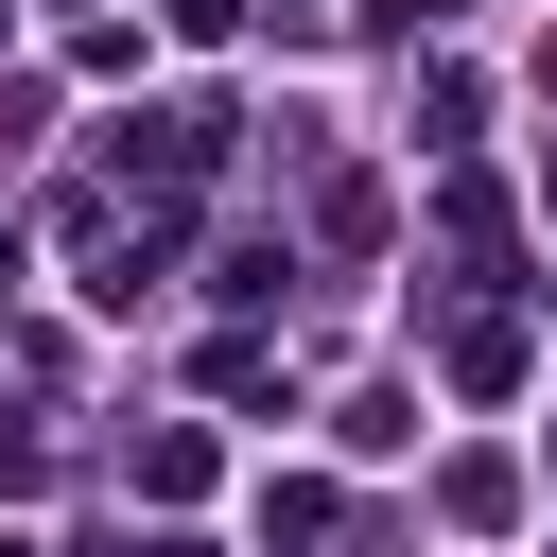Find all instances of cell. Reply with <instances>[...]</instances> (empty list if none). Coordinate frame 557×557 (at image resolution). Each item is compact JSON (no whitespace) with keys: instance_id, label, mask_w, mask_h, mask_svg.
<instances>
[{"instance_id":"6da1fadb","label":"cell","mask_w":557,"mask_h":557,"mask_svg":"<svg viewBox=\"0 0 557 557\" xmlns=\"http://www.w3.org/2000/svg\"><path fill=\"white\" fill-rule=\"evenodd\" d=\"M453 383H470V400H505V383H522V331H505V313H470V331H453Z\"/></svg>"},{"instance_id":"5b68a950","label":"cell","mask_w":557,"mask_h":557,"mask_svg":"<svg viewBox=\"0 0 557 557\" xmlns=\"http://www.w3.org/2000/svg\"><path fill=\"white\" fill-rule=\"evenodd\" d=\"M540 453H557V435H540Z\"/></svg>"},{"instance_id":"3957f363","label":"cell","mask_w":557,"mask_h":557,"mask_svg":"<svg viewBox=\"0 0 557 557\" xmlns=\"http://www.w3.org/2000/svg\"><path fill=\"white\" fill-rule=\"evenodd\" d=\"M35 470H52V435H35V418H0V487H35Z\"/></svg>"},{"instance_id":"7a4b0ae2","label":"cell","mask_w":557,"mask_h":557,"mask_svg":"<svg viewBox=\"0 0 557 557\" xmlns=\"http://www.w3.org/2000/svg\"><path fill=\"white\" fill-rule=\"evenodd\" d=\"M139 487H157V505H191V487H209V435H191V418H174V435H139Z\"/></svg>"},{"instance_id":"277c9868","label":"cell","mask_w":557,"mask_h":557,"mask_svg":"<svg viewBox=\"0 0 557 557\" xmlns=\"http://www.w3.org/2000/svg\"><path fill=\"white\" fill-rule=\"evenodd\" d=\"M0 557H35V540H0Z\"/></svg>"}]
</instances>
